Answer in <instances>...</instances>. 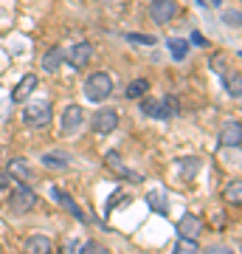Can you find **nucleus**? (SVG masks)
Here are the masks:
<instances>
[{"mask_svg": "<svg viewBox=\"0 0 242 254\" xmlns=\"http://www.w3.org/2000/svg\"><path fill=\"white\" fill-rule=\"evenodd\" d=\"M54 252V240L48 235H31L26 240V254H51Z\"/></svg>", "mask_w": 242, "mask_h": 254, "instance_id": "4468645a", "label": "nucleus"}, {"mask_svg": "<svg viewBox=\"0 0 242 254\" xmlns=\"http://www.w3.org/2000/svg\"><path fill=\"white\" fill-rule=\"evenodd\" d=\"M118 122H121V116H118V110L113 108H101L93 113V119H90V127L99 133V136H107V133H113L118 127Z\"/></svg>", "mask_w": 242, "mask_h": 254, "instance_id": "39448f33", "label": "nucleus"}, {"mask_svg": "<svg viewBox=\"0 0 242 254\" xmlns=\"http://www.w3.org/2000/svg\"><path fill=\"white\" fill-rule=\"evenodd\" d=\"M11 181H14V178L9 175V170L0 167V190H11Z\"/></svg>", "mask_w": 242, "mask_h": 254, "instance_id": "bb28decb", "label": "nucleus"}, {"mask_svg": "<svg viewBox=\"0 0 242 254\" xmlns=\"http://www.w3.org/2000/svg\"><path fill=\"white\" fill-rule=\"evenodd\" d=\"M51 198H54L56 203H59L65 212H68V215H73V218L79 220V223H85V220H88V218H85V212L79 209V203H76V200H73L65 190H59V187H51Z\"/></svg>", "mask_w": 242, "mask_h": 254, "instance_id": "9d476101", "label": "nucleus"}, {"mask_svg": "<svg viewBox=\"0 0 242 254\" xmlns=\"http://www.w3.org/2000/svg\"><path fill=\"white\" fill-rule=\"evenodd\" d=\"M197 235H203V218L186 212L178 220V237H189V240H197Z\"/></svg>", "mask_w": 242, "mask_h": 254, "instance_id": "9b49d317", "label": "nucleus"}, {"mask_svg": "<svg viewBox=\"0 0 242 254\" xmlns=\"http://www.w3.org/2000/svg\"><path fill=\"white\" fill-rule=\"evenodd\" d=\"M220 144L223 147H240L242 144V127L237 119L225 122V127L220 130Z\"/></svg>", "mask_w": 242, "mask_h": 254, "instance_id": "f8f14e48", "label": "nucleus"}, {"mask_svg": "<svg viewBox=\"0 0 242 254\" xmlns=\"http://www.w3.org/2000/svg\"><path fill=\"white\" fill-rule=\"evenodd\" d=\"M146 93H149V79H133L130 85H127L124 96L127 99H133V102H138L141 96H146Z\"/></svg>", "mask_w": 242, "mask_h": 254, "instance_id": "aec40b11", "label": "nucleus"}, {"mask_svg": "<svg viewBox=\"0 0 242 254\" xmlns=\"http://www.w3.org/2000/svg\"><path fill=\"white\" fill-rule=\"evenodd\" d=\"M223 20H225V23H234V26H240V11H225Z\"/></svg>", "mask_w": 242, "mask_h": 254, "instance_id": "c85d7f7f", "label": "nucleus"}, {"mask_svg": "<svg viewBox=\"0 0 242 254\" xmlns=\"http://www.w3.org/2000/svg\"><path fill=\"white\" fill-rule=\"evenodd\" d=\"M141 113L149 119H158V122H169L180 113V102L178 96H141Z\"/></svg>", "mask_w": 242, "mask_h": 254, "instance_id": "f257e3e1", "label": "nucleus"}, {"mask_svg": "<svg viewBox=\"0 0 242 254\" xmlns=\"http://www.w3.org/2000/svg\"><path fill=\"white\" fill-rule=\"evenodd\" d=\"M62 63H65V54H62V48H48L45 51V57H43V71L45 73H56L59 68H62Z\"/></svg>", "mask_w": 242, "mask_h": 254, "instance_id": "dca6fc26", "label": "nucleus"}, {"mask_svg": "<svg viewBox=\"0 0 242 254\" xmlns=\"http://www.w3.org/2000/svg\"><path fill=\"white\" fill-rule=\"evenodd\" d=\"M197 240H189V237H180L178 243H175V249H172V254H197Z\"/></svg>", "mask_w": 242, "mask_h": 254, "instance_id": "5701e85b", "label": "nucleus"}, {"mask_svg": "<svg viewBox=\"0 0 242 254\" xmlns=\"http://www.w3.org/2000/svg\"><path fill=\"white\" fill-rule=\"evenodd\" d=\"M242 181H240V178H234V181H228V184H225V192H223V195H225V200H228V203H234V206H240V203H242Z\"/></svg>", "mask_w": 242, "mask_h": 254, "instance_id": "4be33fe9", "label": "nucleus"}, {"mask_svg": "<svg viewBox=\"0 0 242 254\" xmlns=\"http://www.w3.org/2000/svg\"><path fill=\"white\" fill-rule=\"evenodd\" d=\"M82 125H85V110L79 108V105H68L62 113V125H59V133L62 136H76L82 130Z\"/></svg>", "mask_w": 242, "mask_h": 254, "instance_id": "0eeeda50", "label": "nucleus"}, {"mask_svg": "<svg viewBox=\"0 0 242 254\" xmlns=\"http://www.w3.org/2000/svg\"><path fill=\"white\" fill-rule=\"evenodd\" d=\"M189 43H192V46H197V48H208V40L200 34V31H192V40H189Z\"/></svg>", "mask_w": 242, "mask_h": 254, "instance_id": "cd10ccee", "label": "nucleus"}, {"mask_svg": "<svg viewBox=\"0 0 242 254\" xmlns=\"http://www.w3.org/2000/svg\"><path fill=\"white\" fill-rule=\"evenodd\" d=\"M37 82H40V79H37L34 73H23L20 82L14 85V91H11V102H14V105H26L28 96L37 91Z\"/></svg>", "mask_w": 242, "mask_h": 254, "instance_id": "1a4fd4ad", "label": "nucleus"}, {"mask_svg": "<svg viewBox=\"0 0 242 254\" xmlns=\"http://www.w3.org/2000/svg\"><path fill=\"white\" fill-rule=\"evenodd\" d=\"M146 206L152 209L155 215H166V209H169L166 192H163V190H149V192H146Z\"/></svg>", "mask_w": 242, "mask_h": 254, "instance_id": "a211bd4d", "label": "nucleus"}, {"mask_svg": "<svg viewBox=\"0 0 242 254\" xmlns=\"http://www.w3.org/2000/svg\"><path fill=\"white\" fill-rule=\"evenodd\" d=\"M166 48H169L172 60L183 63V60L189 57V51H192V43H189V40H183V37H169V40H166Z\"/></svg>", "mask_w": 242, "mask_h": 254, "instance_id": "2eb2a0df", "label": "nucleus"}, {"mask_svg": "<svg viewBox=\"0 0 242 254\" xmlns=\"http://www.w3.org/2000/svg\"><path fill=\"white\" fill-rule=\"evenodd\" d=\"M197 6H200V9H206L208 3H206V0H197Z\"/></svg>", "mask_w": 242, "mask_h": 254, "instance_id": "c756f323", "label": "nucleus"}, {"mask_svg": "<svg viewBox=\"0 0 242 254\" xmlns=\"http://www.w3.org/2000/svg\"><path fill=\"white\" fill-rule=\"evenodd\" d=\"M51 116H54V108H51L48 99H34L23 108V122H26V127H34V130L48 127L51 125Z\"/></svg>", "mask_w": 242, "mask_h": 254, "instance_id": "f03ea898", "label": "nucleus"}, {"mask_svg": "<svg viewBox=\"0 0 242 254\" xmlns=\"http://www.w3.org/2000/svg\"><path fill=\"white\" fill-rule=\"evenodd\" d=\"M6 206H9L11 215H26V212H31V209L37 206V192L31 190L28 184H20L17 190H11Z\"/></svg>", "mask_w": 242, "mask_h": 254, "instance_id": "20e7f679", "label": "nucleus"}, {"mask_svg": "<svg viewBox=\"0 0 242 254\" xmlns=\"http://www.w3.org/2000/svg\"><path fill=\"white\" fill-rule=\"evenodd\" d=\"M149 17L158 26H166L178 17V0H152L149 3Z\"/></svg>", "mask_w": 242, "mask_h": 254, "instance_id": "423d86ee", "label": "nucleus"}, {"mask_svg": "<svg viewBox=\"0 0 242 254\" xmlns=\"http://www.w3.org/2000/svg\"><path fill=\"white\" fill-rule=\"evenodd\" d=\"M211 68H214L217 73H225L228 71V54H214L211 57Z\"/></svg>", "mask_w": 242, "mask_h": 254, "instance_id": "a878e982", "label": "nucleus"}, {"mask_svg": "<svg viewBox=\"0 0 242 254\" xmlns=\"http://www.w3.org/2000/svg\"><path fill=\"white\" fill-rule=\"evenodd\" d=\"M113 93V76L107 71H96L85 79V96L90 102H104Z\"/></svg>", "mask_w": 242, "mask_h": 254, "instance_id": "7ed1b4c3", "label": "nucleus"}, {"mask_svg": "<svg viewBox=\"0 0 242 254\" xmlns=\"http://www.w3.org/2000/svg\"><path fill=\"white\" fill-rule=\"evenodd\" d=\"M223 85H225V91L231 93V99H240L242 96V76H240V71H228L223 73Z\"/></svg>", "mask_w": 242, "mask_h": 254, "instance_id": "6ab92c4d", "label": "nucleus"}, {"mask_svg": "<svg viewBox=\"0 0 242 254\" xmlns=\"http://www.w3.org/2000/svg\"><path fill=\"white\" fill-rule=\"evenodd\" d=\"M6 170H9L11 178H20L23 184L34 181V170H31V164H28L26 158H11V161L6 164Z\"/></svg>", "mask_w": 242, "mask_h": 254, "instance_id": "ddd939ff", "label": "nucleus"}, {"mask_svg": "<svg viewBox=\"0 0 242 254\" xmlns=\"http://www.w3.org/2000/svg\"><path fill=\"white\" fill-rule=\"evenodd\" d=\"M127 43H138V46H155L158 40H155L152 34H135V31H130V34H127Z\"/></svg>", "mask_w": 242, "mask_h": 254, "instance_id": "b1692460", "label": "nucleus"}, {"mask_svg": "<svg viewBox=\"0 0 242 254\" xmlns=\"http://www.w3.org/2000/svg\"><path fill=\"white\" fill-rule=\"evenodd\" d=\"M43 164L45 167H54V170H65V167H71V155L68 153H45L43 155Z\"/></svg>", "mask_w": 242, "mask_h": 254, "instance_id": "412c9836", "label": "nucleus"}, {"mask_svg": "<svg viewBox=\"0 0 242 254\" xmlns=\"http://www.w3.org/2000/svg\"><path fill=\"white\" fill-rule=\"evenodd\" d=\"M79 254H110V252H107V246L96 243V240H88V243L82 246V252H79Z\"/></svg>", "mask_w": 242, "mask_h": 254, "instance_id": "393cba45", "label": "nucleus"}, {"mask_svg": "<svg viewBox=\"0 0 242 254\" xmlns=\"http://www.w3.org/2000/svg\"><path fill=\"white\" fill-rule=\"evenodd\" d=\"M107 164H110V170L116 175H121V178H127V181H133V184H141L144 181V175H138V173H130L124 164H121V158H118L116 153H107Z\"/></svg>", "mask_w": 242, "mask_h": 254, "instance_id": "f3484780", "label": "nucleus"}, {"mask_svg": "<svg viewBox=\"0 0 242 254\" xmlns=\"http://www.w3.org/2000/svg\"><path fill=\"white\" fill-rule=\"evenodd\" d=\"M65 60H68V63H71V68H76V71H79V68H88V63L93 60V46L82 40V43H76V46L68 48Z\"/></svg>", "mask_w": 242, "mask_h": 254, "instance_id": "6e6552de", "label": "nucleus"}]
</instances>
